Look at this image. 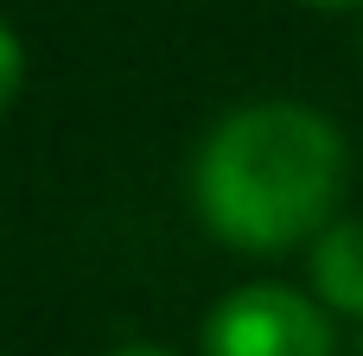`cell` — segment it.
I'll list each match as a JSON object with an SVG mask.
<instances>
[{
    "mask_svg": "<svg viewBox=\"0 0 363 356\" xmlns=\"http://www.w3.org/2000/svg\"><path fill=\"white\" fill-rule=\"evenodd\" d=\"M300 6H319V13H345V6H363V0H300Z\"/></svg>",
    "mask_w": 363,
    "mask_h": 356,
    "instance_id": "obj_5",
    "label": "cell"
},
{
    "mask_svg": "<svg viewBox=\"0 0 363 356\" xmlns=\"http://www.w3.org/2000/svg\"><path fill=\"white\" fill-rule=\"evenodd\" d=\"M204 356H332V318L294 287H236L211 306Z\"/></svg>",
    "mask_w": 363,
    "mask_h": 356,
    "instance_id": "obj_2",
    "label": "cell"
},
{
    "mask_svg": "<svg viewBox=\"0 0 363 356\" xmlns=\"http://www.w3.org/2000/svg\"><path fill=\"white\" fill-rule=\"evenodd\" d=\"M19 76H26V51H19L13 25L0 19V115L13 108V96H19Z\"/></svg>",
    "mask_w": 363,
    "mask_h": 356,
    "instance_id": "obj_4",
    "label": "cell"
},
{
    "mask_svg": "<svg viewBox=\"0 0 363 356\" xmlns=\"http://www.w3.org/2000/svg\"><path fill=\"white\" fill-rule=\"evenodd\" d=\"M313 293L319 306L363 318V217L357 223H332L313 242Z\"/></svg>",
    "mask_w": 363,
    "mask_h": 356,
    "instance_id": "obj_3",
    "label": "cell"
},
{
    "mask_svg": "<svg viewBox=\"0 0 363 356\" xmlns=\"http://www.w3.org/2000/svg\"><path fill=\"white\" fill-rule=\"evenodd\" d=\"M115 356H172V350H153V344H128V350H115Z\"/></svg>",
    "mask_w": 363,
    "mask_h": 356,
    "instance_id": "obj_6",
    "label": "cell"
},
{
    "mask_svg": "<svg viewBox=\"0 0 363 356\" xmlns=\"http://www.w3.org/2000/svg\"><path fill=\"white\" fill-rule=\"evenodd\" d=\"M345 134L300 102H249L217 121L191 166L204 229L242 255H281L319 236L345 197Z\"/></svg>",
    "mask_w": 363,
    "mask_h": 356,
    "instance_id": "obj_1",
    "label": "cell"
}]
</instances>
